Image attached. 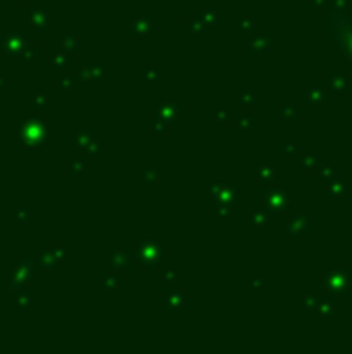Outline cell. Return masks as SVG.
<instances>
[{"label":"cell","instance_id":"6da1fadb","mask_svg":"<svg viewBox=\"0 0 352 354\" xmlns=\"http://www.w3.org/2000/svg\"><path fill=\"white\" fill-rule=\"evenodd\" d=\"M323 284H325V288L331 292V294H342L346 296L348 290H350V286H352V280L346 272H340V269H333V272H327L323 276Z\"/></svg>","mask_w":352,"mask_h":354},{"label":"cell","instance_id":"7a4b0ae2","mask_svg":"<svg viewBox=\"0 0 352 354\" xmlns=\"http://www.w3.org/2000/svg\"><path fill=\"white\" fill-rule=\"evenodd\" d=\"M329 87L336 91V93H344L346 87H348V79L342 77L340 73H331V77H329Z\"/></svg>","mask_w":352,"mask_h":354},{"label":"cell","instance_id":"3957f363","mask_svg":"<svg viewBox=\"0 0 352 354\" xmlns=\"http://www.w3.org/2000/svg\"><path fill=\"white\" fill-rule=\"evenodd\" d=\"M307 97L313 102V108H319V106L325 102V91H323L319 85H313V87H311V91L307 93Z\"/></svg>","mask_w":352,"mask_h":354},{"label":"cell","instance_id":"277c9868","mask_svg":"<svg viewBox=\"0 0 352 354\" xmlns=\"http://www.w3.org/2000/svg\"><path fill=\"white\" fill-rule=\"evenodd\" d=\"M317 309H319V313H321V315H325V317H333V315H338V307L333 305L331 300H321V302H319V307H317Z\"/></svg>","mask_w":352,"mask_h":354},{"label":"cell","instance_id":"5b68a950","mask_svg":"<svg viewBox=\"0 0 352 354\" xmlns=\"http://www.w3.org/2000/svg\"><path fill=\"white\" fill-rule=\"evenodd\" d=\"M346 193V184L344 182H340V178H338V182L336 184H333V187L329 189V195L333 197V199H338L340 195H344Z\"/></svg>","mask_w":352,"mask_h":354},{"label":"cell","instance_id":"8992f818","mask_svg":"<svg viewBox=\"0 0 352 354\" xmlns=\"http://www.w3.org/2000/svg\"><path fill=\"white\" fill-rule=\"evenodd\" d=\"M323 178H327V180H333V178H340L338 176V168H333V166H329V168H323Z\"/></svg>","mask_w":352,"mask_h":354},{"label":"cell","instance_id":"52a82bcc","mask_svg":"<svg viewBox=\"0 0 352 354\" xmlns=\"http://www.w3.org/2000/svg\"><path fill=\"white\" fill-rule=\"evenodd\" d=\"M315 164H317V158H315V154H309V158H305L303 160V168H315Z\"/></svg>","mask_w":352,"mask_h":354}]
</instances>
